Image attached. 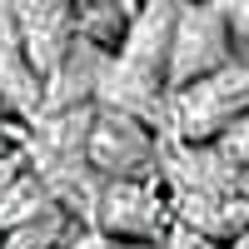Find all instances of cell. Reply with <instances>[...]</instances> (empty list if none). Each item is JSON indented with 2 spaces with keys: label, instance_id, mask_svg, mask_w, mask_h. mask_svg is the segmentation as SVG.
Instances as JSON below:
<instances>
[{
  "label": "cell",
  "instance_id": "6da1fadb",
  "mask_svg": "<svg viewBox=\"0 0 249 249\" xmlns=\"http://www.w3.org/2000/svg\"><path fill=\"white\" fill-rule=\"evenodd\" d=\"M244 110H249V65L244 60H230V65L164 95V115H170L179 144H214Z\"/></svg>",
  "mask_w": 249,
  "mask_h": 249
},
{
  "label": "cell",
  "instance_id": "7a4b0ae2",
  "mask_svg": "<svg viewBox=\"0 0 249 249\" xmlns=\"http://www.w3.org/2000/svg\"><path fill=\"white\" fill-rule=\"evenodd\" d=\"M160 150L164 144L155 140L150 120L100 105L85 124V140H80V164L100 179H155Z\"/></svg>",
  "mask_w": 249,
  "mask_h": 249
},
{
  "label": "cell",
  "instance_id": "3957f363",
  "mask_svg": "<svg viewBox=\"0 0 249 249\" xmlns=\"http://www.w3.org/2000/svg\"><path fill=\"white\" fill-rule=\"evenodd\" d=\"M230 60H239V55H234L230 25H224L214 0H175L170 50H164V95L219 70V65H230Z\"/></svg>",
  "mask_w": 249,
  "mask_h": 249
},
{
  "label": "cell",
  "instance_id": "277c9868",
  "mask_svg": "<svg viewBox=\"0 0 249 249\" xmlns=\"http://www.w3.org/2000/svg\"><path fill=\"white\" fill-rule=\"evenodd\" d=\"M90 204H95L90 230L115 234V239H150V244H160L164 219H170V199L160 195V175L155 179H100Z\"/></svg>",
  "mask_w": 249,
  "mask_h": 249
},
{
  "label": "cell",
  "instance_id": "5b68a950",
  "mask_svg": "<svg viewBox=\"0 0 249 249\" xmlns=\"http://www.w3.org/2000/svg\"><path fill=\"white\" fill-rule=\"evenodd\" d=\"M10 15V25L25 45L30 65L40 70V80H50L55 65L65 60L70 40H75V25H80V10L75 0H0Z\"/></svg>",
  "mask_w": 249,
  "mask_h": 249
},
{
  "label": "cell",
  "instance_id": "8992f818",
  "mask_svg": "<svg viewBox=\"0 0 249 249\" xmlns=\"http://www.w3.org/2000/svg\"><path fill=\"white\" fill-rule=\"evenodd\" d=\"M170 210H175V224L204 239H219V244H230L239 230H249L244 184L239 190H170Z\"/></svg>",
  "mask_w": 249,
  "mask_h": 249
},
{
  "label": "cell",
  "instance_id": "52a82bcc",
  "mask_svg": "<svg viewBox=\"0 0 249 249\" xmlns=\"http://www.w3.org/2000/svg\"><path fill=\"white\" fill-rule=\"evenodd\" d=\"M0 115H20V120L45 115V80L30 65L5 5H0Z\"/></svg>",
  "mask_w": 249,
  "mask_h": 249
},
{
  "label": "cell",
  "instance_id": "ba28073f",
  "mask_svg": "<svg viewBox=\"0 0 249 249\" xmlns=\"http://www.w3.org/2000/svg\"><path fill=\"white\" fill-rule=\"evenodd\" d=\"M55 190H50V179L35 170V164H25L5 190H0V230H15V224H30L40 219L45 210H55Z\"/></svg>",
  "mask_w": 249,
  "mask_h": 249
},
{
  "label": "cell",
  "instance_id": "9c48e42d",
  "mask_svg": "<svg viewBox=\"0 0 249 249\" xmlns=\"http://www.w3.org/2000/svg\"><path fill=\"white\" fill-rule=\"evenodd\" d=\"M70 234V210L55 204L30 224H15V230H0V249H60Z\"/></svg>",
  "mask_w": 249,
  "mask_h": 249
},
{
  "label": "cell",
  "instance_id": "30bf717a",
  "mask_svg": "<svg viewBox=\"0 0 249 249\" xmlns=\"http://www.w3.org/2000/svg\"><path fill=\"white\" fill-rule=\"evenodd\" d=\"M214 150H219V160H230L239 175H249V110H244L230 130L214 140Z\"/></svg>",
  "mask_w": 249,
  "mask_h": 249
},
{
  "label": "cell",
  "instance_id": "8fae6325",
  "mask_svg": "<svg viewBox=\"0 0 249 249\" xmlns=\"http://www.w3.org/2000/svg\"><path fill=\"white\" fill-rule=\"evenodd\" d=\"M60 249H160L150 239H115V234H100V230H75L70 224V234Z\"/></svg>",
  "mask_w": 249,
  "mask_h": 249
},
{
  "label": "cell",
  "instance_id": "7c38bea8",
  "mask_svg": "<svg viewBox=\"0 0 249 249\" xmlns=\"http://www.w3.org/2000/svg\"><path fill=\"white\" fill-rule=\"evenodd\" d=\"M224 25H230V40L234 45H249V0H214Z\"/></svg>",
  "mask_w": 249,
  "mask_h": 249
},
{
  "label": "cell",
  "instance_id": "4fadbf2b",
  "mask_svg": "<svg viewBox=\"0 0 249 249\" xmlns=\"http://www.w3.org/2000/svg\"><path fill=\"white\" fill-rule=\"evenodd\" d=\"M175 249H224L219 239H204L195 230H184V224H175Z\"/></svg>",
  "mask_w": 249,
  "mask_h": 249
},
{
  "label": "cell",
  "instance_id": "5bb4252c",
  "mask_svg": "<svg viewBox=\"0 0 249 249\" xmlns=\"http://www.w3.org/2000/svg\"><path fill=\"white\" fill-rule=\"evenodd\" d=\"M110 5H120V10H124V15H130V10H135V5H140V0H110Z\"/></svg>",
  "mask_w": 249,
  "mask_h": 249
},
{
  "label": "cell",
  "instance_id": "9a60e30c",
  "mask_svg": "<svg viewBox=\"0 0 249 249\" xmlns=\"http://www.w3.org/2000/svg\"><path fill=\"white\" fill-rule=\"evenodd\" d=\"M85 5H95V0H75V10H85Z\"/></svg>",
  "mask_w": 249,
  "mask_h": 249
},
{
  "label": "cell",
  "instance_id": "2e32d148",
  "mask_svg": "<svg viewBox=\"0 0 249 249\" xmlns=\"http://www.w3.org/2000/svg\"><path fill=\"white\" fill-rule=\"evenodd\" d=\"M244 195H249V175H244Z\"/></svg>",
  "mask_w": 249,
  "mask_h": 249
},
{
  "label": "cell",
  "instance_id": "e0dca14e",
  "mask_svg": "<svg viewBox=\"0 0 249 249\" xmlns=\"http://www.w3.org/2000/svg\"><path fill=\"white\" fill-rule=\"evenodd\" d=\"M0 124H5V120H0Z\"/></svg>",
  "mask_w": 249,
  "mask_h": 249
}]
</instances>
